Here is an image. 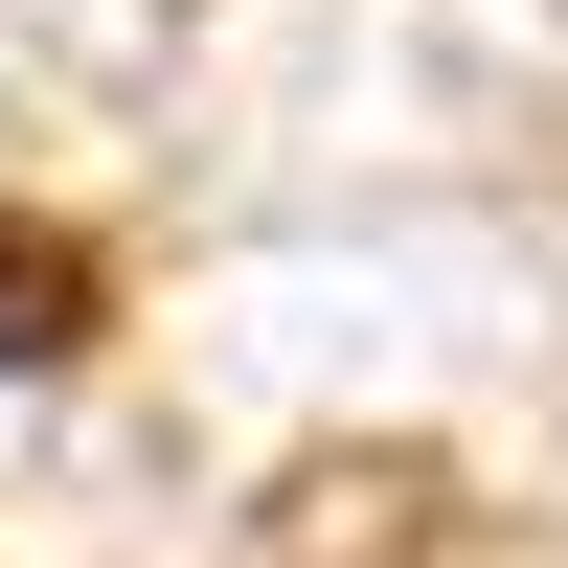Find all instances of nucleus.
<instances>
[{
  "label": "nucleus",
  "instance_id": "nucleus-1",
  "mask_svg": "<svg viewBox=\"0 0 568 568\" xmlns=\"http://www.w3.org/2000/svg\"><path fill=\"white\" fill-rule=\"evenodd\" d=\"M251 568H433V478H409V455H318Z\"/></svg>",
  "mask_w": 568,
  "mask_h": 568
},
{
  "label": "nucleus",
  "instance_id": "nucleus-2",
  "mask_svg": "<svg viewBox=\"0 0 568 568\" xmlns=\"http://www.w3.org/2000/svg\"><path fill=\"white\" fill-rule=\"evenodd\" d=\"M91 318H114V273H91V227H45V205H0V364H69Z\"/></svg>",
  "mask_w": 568,
  "mask_h": 568
}]
</instances>
